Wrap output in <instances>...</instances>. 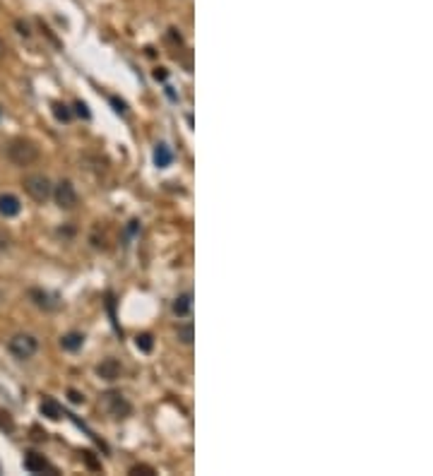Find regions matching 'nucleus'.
I'll return each mask as SVG.
<instances>
[{"instance_id": "3", "label": "nucleus", "mask_w": 433, "mask_h": 476, "mask_svg": "<svg viewBox=\"0 0 433 476\" xmlns=\"http://www.w3.org/2000/svg\"><path fill=\"white\" fill-rule=\"evenodd\" d=\"M101 409L106 411L109 416H114V419H125V416H130V411H133V407H130V402L125 400L120 392H104L101 395Z\"/></svg>"}, {"instance_id": "2", "label": "nucleus", "mask_w": 433, "mask_h": 476, "mask_svg": "<svg viewBox=\"0 0 433 476\" xmlns=\"http://www.w3.org/2000/svg\"><path fill=\"white\" fill-rule=\"evenodd\" d=\"M8 351L12 354L14 358H19V361H27V358H32L34 354L39 351V339L34 337V334H14V337H10L8 342Z\"/></svg>"}, {"instance_id": "16", "label": "nucleus", "mask_w": 433, "mask_h": 476, "mask_svg": "<svg viewBox=\"0 0 433 476\" xmlns=\"http://www.w3.org/2000/svg\"><path fill=\"white\" fill-rule=\"evenodd\" d=\"M152 347H154L152 334H140V337H138V349H140V351L149 354V351H152Z\"/></svg>"}, {"instance_id": "11", "label": "nucleus", "mask_w": 433, "mask_h": 476, "mask_svg": "<svg viewBox=\"0 0 433 476\" xmlns=\"http://www.w3.org/2000/svg\"><path fill=\"white\" fill-rule=\"evenodd\" d=\"M171 162H173L171 149H169L167 144H157V149H154V164H157L159 169H169Z\"/></svg>"}, {"instance_id": "14", "label": "nucleus", "mask_w": 433, "mask_h": 476, "mask_svg": "<svg viewBox=\"0 0 433 476\" xmlns=\"http://www.w3.org/2000/svg\"><path fill=\"white\" fill-rule=\"evenodd\" d=\"M53 113H56V118H58V120H63V123H67V120L72 118L70 109H67L65 104H53Z\"/></svg>"}, {"instance_id": "13", "label": "nucleus", "mask_w": 433, "mask_h": 476, "mask_svg": "<svg viewBox=\"0 0 433 476\" xmlns=\"http://www.w3.org/2000/svg\"><path fill=\"white\" fill-rule=\"evenodd\" d=\"M41 414L46 416V419H51V421H58V419H61V407H58L53 400H43L41 402Z\"/></svg>"}, {"instance_id": "18", "label": "nucleus", "mask_w": 433, "mask_h": 476, "mask_svg": "<svg viewBox=\"0 0 433 476\" xmlns=\"http://www.w3.org/2000/svg\"><path fill=\"white\" fill-rule=\"evenodd\" d=\"M67 397H70L72 404H82V402H85V395H80V392H75V390L67 392Z\"/></svg>"}, {"instance_id": "20", "label": "nucleus", "mask_w": 433, "mask_h": 476, "mask_svg": "<svg viewBox=\"0 0 433 476\" xmlns=\"http://www.w3.org/2000/svg\"><path fill=\"white\" fill-rule=\"evenodd\" d=\"M5 53H8V43H5V39L0 36V61L5 58Z\"/></svg>"}, {"instance_id": "4", "label": "nucleus", "mask_w": 433, "mask_h": 476, "mask_svg": "<svg viewBox=\"0 0 433 476\" xmlns=\"http://www.w3.org/2000/svg\"><path fill=\"white\" fill-rule=\"evenodd\" d=\"M24 191L29 193V197L36 202H46L53 193V186L43 173H32V176L24 178Z\"/></svg>"}, {"instance_id": "15", "label": "nucleus", "mask_w": 433, "mask_h": 476, "mask_svg": "<svg viewBox=\"0 0 433 476\" xmlns=\"http://www.w3.org/2000/svg\"><path fill=\"white\" fill-rule=\"evenodd\" d=\"M193 337H196L193 325H183V327H178V339H181L183 344H193Z\"/></svg>"}, {"instance_id": "5", "label": "nucleus", "mask_w": 433, "mask_h": 476, "mask_svg": "<svg viewBox=\"0 0 433 476\" xmlns=\"http://www.w3.org/2000/svg\"><path fill=\"white\" fill-rule=\"evenodd\" d=\"M51 195L56 197V205L61 207V210H72V207L77 205V191L70 181H61L53 188Z\"/></svg>"}, {"instance_id": "7", "label": "nucleus", "mask_w": 433, "mask_h": 476, "mask_svg": "<svg viewBox=\"0 0 433 476\" xmlns=\"http://www.w3.org/2000/svg\"><path fill=\"white\" fill-rule=\"evenodd\" d=\"M171 310H173V315H176V318H188V315L193 313V294L176 296V301H173Z\"/></svg>"}, {"instance_id": "12", "label": "nucleus", "mask_w": 433, "mask_h": 476, "mask_svg": "<svg viewBox=\"0 0 433 476\" xmlns=\"http://www.w3.org/2000/svg\"><path fill=\"white\" fill-rule=\"evenodd\" d=\"M82 342H85V337H82V334L70 332V334H65V337L61 339V347L65 349V351H77V349L82 347Z\"/></svg>"}, {"instance_id": "21", "label": "nucleus", "mask_w": 433, "mask_h": 476, "mask_svg": "<svg viewBox=\"0 0 433 476\" xmlns=\"http://www.w3.org/2000/svg\"><path fill=\"white\" fill-rule=\"evenodd\" d=\"M154 77H157V80H167V70L159 67V70H154Z\"/></svg>"}, {"instance_id": "8", "label": "nucleus", "mask_w": 433, "mask_h": 476, "mask_svg": "<svg viewBox=\"0 0 433 476\" xmlns=\"http://www.w3.org/2000/svg\"><path fill=\"white\" fill-rule=\"evenodd\" d=\"M19 210H22V205H19V200L14 195H0V215L5 217V219H10V217H17Z\"/></svg>"}, {"instance_id": "17", "label": "nucleus", "mask_w": 433, "mask_h": 476, "mask_svg": "<svg viewBox=\"0 0 433 476\" xmlns=\"http://www.w3.org/2000/svg\"><path fill=\"white\" fill-rule=\"evenodd\" d=\"M75 113L80 116V118H89V111H87V104H82V101H77V104H75Z\"/></svg>"}, {"instance_id": "22", "label": "nucleus", "mask_w": 433, "mask_h": 476, "mask_svg": "<svg viewBox=\"0 0 433 476\" xmlns=\"http://www.w3.org/2000/svg\"><path fill=\"white\" fill-rule=\"evenodd\" d=\"M0 118H3V106H0Z\"/></svg>"}, {"instance_id": "1", "label": "nucleus", "mask_w": 433, "mask_h": 476, "mask_svg": "<svg viewBox=\"0 0 433 476\" xmlns=\"http://www.w3.org/2000/svg\"><path fill=\"white\" fill-rule=\"evenodd\" d=\"M8 159L14 164V166H29L39 159V147L32 142V140H24V138H14L12 142L8 144L5 149Z\"/></svg>"}, {"instance_id": "9", "label": "nucleus", "mask_w": 433, "mask_h": 476, "mask_svg": "<svg viewBox=\"0 0 433 476\" xmlns=\"http://www.w3.org/2000/svg\"><path fill=\"white\" fill-rule=\"evenodd\" d=\"M96 373H99V378H104V380H116V378L120 376V363L116 361V358H106V361L99 363Z\"/></svg>"}, {"instance_id": "10", "label": "nucleus", "mask_w": 433, "mask_h": 476, "mask_svg": "<svg viewBox=\"0 0 433 476\" xmlns=\"http://www.w3.org/2000/svg\"><path fill=\"white\" fill-rule=\"evenodd\" d=\"M24 469H27V472H32V474H41V472H46V469H48V464H46V459H43L41 455L29 453L27 457H24Z\"/></svg>"}, {"instance_id": "6", "label": "nucleus", "mask_w": 433, "mask_h": 476, "mask_svg": "<svg viewBox=\"0 0 433 476\" xmlns=\"http://www.w3.org/2000/svg\"><path fill=\"white\" fill-rule=\"evenodd\" d=\"M29 296H32L34 303H36L39 308H43V310H56L58 308V299L53 294H48V291L32 289V291H29Z\"/></svg>"}, {"instance_id": "19", "label": "nucleus", "mask_w": 433, "mask_h": 476, "mask_svg": "<svg viewBox=\"0 0 433 476\" xmlns=\"http://www.w3.org/2000/svg\"><path fill=\"white\" fill-rule=\"evenodd\" d=\"M111 104L116 106V111H118V113H125V111H128V109H125V104H123V101H120V99H116V96H114V99H111Z\"/></svg>"}]
</instances>
